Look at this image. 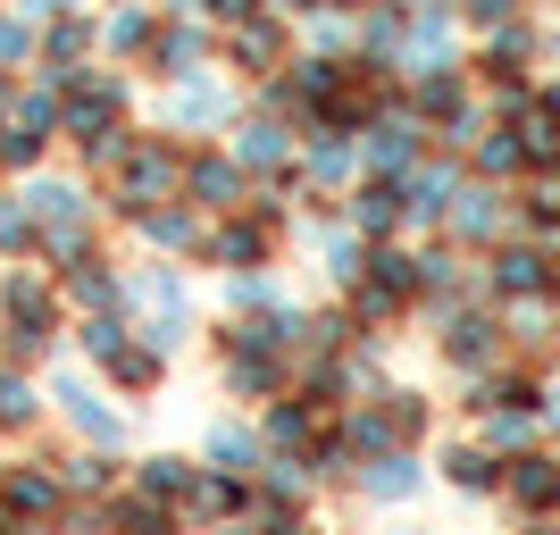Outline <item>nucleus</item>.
<instances>
[{
  "label": "nucleus",
  "mask_w": 560,
  "mask_h": 535,
  "mask_svg": "<svg viewBox=\"0 0 560 535\" xmlns=\"http://www.w3.org/2000/svg\"><path fill=\"white\" fill-rule=\"evenodd\" d=\"M210 18H226V25H243V18H252V0H210Z\"/></svg>",
  "instance_id": "38"
},
{
  "label": "nucleus",
  "mask_w": 560,
  "mask_h": 535,
  "mask_svg": "<svg viewBox=\"0 0 560 535\" xmlns=\"http://www.w3.org/2000/svg\"><path fill=\"white\" fill-rule=\"evenodd\" d=\"M9 511L50 519V511H59V486H50V477H34V468H18V477H9Z\"/></svg>",
  "instance_id": "14"
},
{
  "label": "nucleus",
  "mask_w": 560,
  "mask_h": 535,
  "mask_svg": "<svg viewBox=\"0 0 560 535\" xmlns=\"http://www.w3.org/2000/svg\"><path fill=\"white\" fill-rule=\"evenodd\" d=\"M109 43H117V50H142V43H151V18H142V9H135V18H117Z\"/></svg>",
  "instance_id": "33"
},
{
  "label": "nucleus",
  "mask_w": 560,
  "mask_h": 535,
  "mask_svg": "<svg viewBox=\"0 0 560 535\" xmlns=\"http://www.w3.org/2000/svg\"><path fill=\"white\" fill-rule=\"evenodd\" d=\"M68 293H75V302H84V310H93V302H117V277H109V268H101V259H93L84 277H68Z\"/></svg>",
  "instance_id": "26"
},
{
  "label": "nucleus",
  "mask_w": 560,
  "mask_h": 535,
  "mask_svg": "<svg viewBox=\"0 0 560 535\" xmlns=\"http://www.w3.org/2000/svg\"><path fill=\"white\" fill-rule=\"evenodd\" d=\"M192 511H210V519L243 511V486H192Z\"/></svg>",
  "instance_id": "29"
},
{
  "label": "nucleus",
  "mask_w": 560,
  "mask_h": 535,
  "mask_svg": "<svg viewBox=\"0 0 560 535\" xmlns=\"http://www.w3.org/2000/svg\"><path fill=\"white\" fill-rule=\"evenodd\" d=\"M502 477H511V461H493V452H452V486L460 493H502Z\"/></svg>",
  "instance_id": "11"
},
{
  "label": "nucleus",
  "mask_w": 560,
  "mask_h": 535,
  "mask_svg": "<svg viewBox=\"0 0 560 535\" xmlns=\"http://www.w3.org/2000/svg\"><path fill=\"white\" fill-rule=\"evenodd\" d=\"M310 167H318V176H343V167H351L343 135H318V151H310Z\"/></svg>",
  "instance_id": "31"
},
{
  "label": "nucleus",
  "mask_w": 560,
  "mask_h": 535,
  "mask_svg": "<svg viewBox=\"0 0 560 535\" xmlns=\"http://www.w3.org/2000/svg\"><path fill=\"white\" fill-rule=\"evenodd\" d=\"M176 176H185V167H176V151L142 142L135 167H126V210H142V201H167V193H176Z\"/></svg>",
  "instance_id": "3"
},
{
  "label": "nucleus",
  "mask_w": 560,
  "mask_h": 535,
  "mask_svg": "<svg viewBox=\"0 0 560 535\" xmlns=\"http://www.w3.org/2000/svg\"><path fill=\"white\" fill-rule=\"evenodd\" d=\"M234 59L268 68V59H277V25H243V34H234Z\"/></svg>",
  "instance_id": "27"
},
{
  "label": "nucleus",
  "mask_w": 560,
  "mask_h": 535,
  "mask_svg": "<svg viewBox=\"0 0 560 535\" xmlns=\"http://www.w3.org/2000/svg\"><path fill=\"white\" fill-rule=\"evenodd\" d=\"M0 101H9V84H0Z\"/></svg>",
  "instance_id": "40"
},
{
  "label": "nucleus",
  "mask_w": 560,
  "mask_h": 535,
  "mask_svg": "<svg viewBox=\"0 0 560 535\" xmlns=\"http://www.w3.org/2000/svg\"><path fill=\"white\" fill-rule=\"evenodd\" d=\"M410 486H419V461H410V452H385V461L360 477V493H369V502H401Z\"/></svg>",
  "instance_id": "10"
},
{
  "label": "nucleus",
  "mask_w": 560,
  "mask_h": 535,
  "mask_svg": "<svg viewBox=\"0 0 560 535\" xmlns=\"http://www.w3.org/2000/svg\"><path fill=\"white\" fill-rule=\"evenodd\" d=\"M25 50H34V43H25V25H0V59H25Z\"/></svg>",
  "instance_id": "37"
},
{
  "label": "nucleus",
  "mask_w": 560,
  "mask_h": 535,
  "mask_svg": "<svg viewBox=\"0 0 560 535\" xmlns=\"http://www.w3.org/2000/svg\"><path fill=\"white\" fill-rule=\"evenodd\" d=\"M259 252H268V234H259V226H226V234H218V259H226V268H259Z\"/></svg>",
  "instance_id": "20"
},
{
  "label": "nucleus",
  "mask_w": 560,
  "mask_h": 535,
  "mask_svg": "<svg viewBox=\"0 0 560 535\" xmlns=\"http://www.w3.org/2000/svg\"><path fill=\"white\" fill-rule=\"evenodd\" d=\"M401 210H410V201H401L394 185H360V193H351V218H360V234H394Z\"/></svg>",
  "instance_id": "8"
},
{
  "label": "nucleus",
  "mask_w": 560,
  "mask_h": 535,
  "mask_svg": "<svg viewBox=\"0 0 560 535\" xmlns=\"http://www.w3.org/2000/svg\"><path fill=\"white\" fill-rule=\"evenodd\" d=\"M34 419V385L25 376H0V427H25Z\"/></svg>",
  "instance_id": "24"
},
{
  "label": "nucleus",
  "mask_w": 560,
  "mask_h": 535,
  "mask_svg": "<svg viewBox=\"0 0 560 535\" xmlns=\"http://www.w3.org/2000/svg\"><path fill=\"white\" fill-rule=\"evenodd\" d=\"M468 18H486V25H511V18H518V0H468Z\"/></svg>",
  "instance_id": "35"
},
{
  "label": "nucleus",
  "mask_w": 560,
  "mask_h": 535,
  "mask_svg": "<svg viewBox=\"0 0 560 535\" xmlns=\"http://www.w3.org/2000/svg\"><path fill=\"white\" fill-rule=\"evenodd\" d=\"M59 402H68V419L84 427L93 443H117V410H101V402H93V385H75V376H68V385H59Z\"/></svg>",
  "instance_id": "12"
},
{
  "label": "nucleus",
  "mask_w": 560,
  "mask_h": 535,
  "mask_svg": "<svg viewBox=\"0 0 560 535\" xmlns=\"http://www.w3.org/2000/svg\"><path fill=\"white\" fill-rule=\"evenodd\" d=\"M117 535H167V511H151V502H135V511L117 519Z\"/></svg>",
  "instance_id": "32"
},
{
  "label": "nucleus",
  "mask_w": 560,
  "mask_h": 535,
  "mask_svg": "<svg viewBox=\"0 0 560 535\" xmlns=\"http://www.w3.org/2000/svg\"><path fill=\"white\" fill-rule=\"evenodd\" d=\"M284 151H293V142H284L277 126H243V167H284Z\"/></svg>",
  "instance_id": "19"
},
{
  "label": "nucleus",
  "mask_w": 560,
  "mask_h": 535,
  "mask_svg": "<svg viewBox=\"0 0 560 535\" xmlns=\"http://www.w3.org/2000/svg\"><path fill=\"white\" fill-rule=\"evenodd\" d=\"M226 535H243V527H226Z\"/></svg>",
  "instance_id": "42"
},
{
  "label": "nucleus",
  "mask_w": 560,
  "mask_h": 535,
  "mask_svg": "<svg viewBox=\"0 0 560 535\" xmlns=\"http://www.w3.org/2000/svg\"><path fill=\"white\" fill-rule=\"evenodd\" d=\"M452 226H460L468 243H493V234L511 226V201H502V193H460V201H452Z\"/></svg>",
  "instance_id": "6"
},
{
  "label": "nucleus",
  "mask_w": 560,
  "mask_h": 535,
  "mask_svg": "<svg viewBox=\"0 0 560 535\" xmlns=\"http://www.w3.org/2000/svg\"><path fill=\"white\" fill-rule=\"evenodd\" d=\"M527 419H536V410H486V443L493 452H518V443H527Z\"/></svg>",
  "instance_id": "22"
},
{
  "label": "nucleus",
  "mask_w": 560,
  "mask_h": 535,
  "mask_svg": "<svg viewBox=\"0 0 560 535\" xmlns=\"http://www.w3.org/2000/svg\"><path fill=\"white\" fill-rule=\"evenodd\" d=\"M25 210L43 218V226H59V234L75 243V226H84V193H75V185H34V201H25Z\"/></svg>",
  "instance_id": "9"
},
{
  "label": "nucleus",
  "mask_w": 560,
  "mask_h": 535,
  "mask_svg": "<svg viewBox=\"0 0 560 535\" xmlns=\"http://www.w3.org/2000/svg\"><path fill=\"white\" fill-rule=\"evenodd\" d=\"M142 234H151V243H167V252H185V243H192V218H185V210H142Z\"/></svg>",
  "instance_id": "21"
},
{
  "label": "nucleus",
  "mask_w": 560,
  "mask_h": 535,
  "mask_svg": "<svg viewBox=\"0 0 560 535\" xmlns=\"http://www.w3.org/2000/svg\"><path fill=\"white\" fill-rule=\"evenodd\" d=\"M477 167H486V176H518V167H536V160H527L518 126H502V135H486V142H477Z\"/></svg>",
  "instance_id": "13"
},
{
  "label": "nucleus",
  "mask_w": 560,
  "mask_h": 535,
  "mask_svg": "<svg viewBox=\"0 0 560 535\" xmlns=\"http://www.w3.org/2000/svg\"><path fill=\"white\" fill-rule=\"evenodd\" d=\"M444 351H452V369H493V360H502V326L493 318H460L444 335Z\"/></svg>",
  "instance_id": "5"
},
{
  "label": "nucleus",
  "mask_w": 560,
  "mask_h": 535,
  "mask_svg": "<svg viewBox=\"0 0 560 535\" xmlns=\"http://www.w3.org/2000/svg\"><path fill=\"white\" fill-rule=\"evenodd\" d=\"M493 293H502V302H536V293H552V259H544L536 243H502V252H493Z\"/></svg>",
  "instance_id": "1"
},
{
  "label": "nucleus",
  "mask_w": 560,
  "mask_h": 535,
  "mask_svg": "<svg viewBox=\"0 0 560 535\" xmlns=\"http://www.w3.org/2000/svg\"><path fill=\"white\" fill-rule=\"evenodd\" d=\"M369 142H376V167H410V151H419V126H410V117H385Z\"/></svg>",
  "instance_id": "15"
},
{
  "label": "nucleus",
  "mask_w": 560,
  "mask_h": 535,
  "mask_svg": "<svg viewBox=\"0 0 560 535\" xmlns=\"http://www.w3.org/2000/svg\"><path fill=\"white\" fill-rule=\"evenodd\" d=\"M401 201H410V218H452V201H460V176H452V167H410Z\"/></svg>",
  "instance_id": "4"
},
{
  "label": "nucleus",
  "mask_w": 560,
  "mask_h": 535,
  "mask_svg": "<svg viewBox=\"0 0 560 535\" xmlns=\"http://www.w3.org/2000/svg\"><path fill=\"white\" fill-rule=\"evenodd\" d=\"M142 493H151V502H176V493H192V468L185 461H142Z\"/></svg>",
  "instance_id": "17"
},
{
  "label": "nucleus",
  "mask_w": 560,
  "mask_h": 535,
  "mask_svg": "<svg viewBox=\"0 0 560 535\" xmlns=\"http://www.w3.org/2000/svg\"><path fill=\"white\" fill-rule=\"evenodd\" d=\"M185 185H192V201H201V210H226L234 193H243V167L210 151V160H192V176H185Z\"/></svg>",
  "instance_id": "7"
},
{
  "label": "nucleus",
  "mask_w": 560,
  "mask_h": 535,
  "mask_svg": "<svg viewBox=\"0 0 560 535\" xmlns=\"http://www.w3.org/2000/svg\"><path fill=\"white\" fill-rule=\"evenodd\" d=\"M84 351H93V360H117V351H126V326L93 318V326H84Z\"/></svg>",
  "instance_id": "30"
},
{
  "label": "nucleus",
  "mask_w": 560,
  "mask_h": 535,
  "mask_svg": "<svg viewBox=\"0 0 560 535\" xmlns=\"http://www.w3.org/2000/svg\"><path fill=\"white\" fill-rule=\"evenodd\" d=\"M84 43H93V25H84V18H68V25H59V34H50V50H43V59H50L43 75H68L75 59H84Z\"/></svg>",
  "instance_id": "16"
},
{
  "label": "nucleus",
  "mask_w": 560,
  "mask_h": 535,
  "mask_svg": "<svg viewBox=\"0 0 560 535\" xmlns=\"http://www.w3.org/2000/svg\"><path fill=\"white\" fill-rule=\"evenodd\" d=\"M68 486H93V493H101V486H109V461H75V468H68Z\"/></svg>",
  "instance_id": "36"
},
{
  "label": "nucleus",
  "mask_w": 560,
  "mask_h": 535,
  "mask_svg": "<svg viewBox=\"0 0 560 535\" xmlns=\"http://www.w3.org/2000/svg\"><path fill=\"white\" fill-rule=\"evenodd\" d=\"M343 9H360V0H343Z\"/></svg>",
  "instance_id": "41"
},
{
  "label": "nucleus",
  "mask_w": 560,
  "mask_h": 535,
  "mask_svg": "<svg viewBox=\"0 0 560 535\" xmlns=\"http://www.w3.org/2000/svg\"><path fill=\"white\" fill-rule=\"evenodd\" d=\"M210 461H259V443L243 435V427H226V419H218V427H210Z\"/></svg>",
  "instance_id": "25"
},
{
  "label": "nucleus",
  "mask_w": 560,
  "mask_h": 535,
  "mask_svg": "<svg viewBox=\"0 0 560 535\" xmlns=\"http://www.w3.org/2000/svg\"><path fill=\"white\" fill-rule=\"evenodd\" d=\"M502 493H511L527 519H544V511H560V461H544V452H518L511 461V477H502Z\"/></svg>",
  "instance_id": "2"
},
{
  "label": "nucleus",
  "mask_w": 560,
  "mask_h": 535,
  "mask_svg": "<svg viewBox=\"0 0 560 535\" xmlns=\"http://www.w3.org/2000/svg\"><path fill=\"white\" fill-rule=\"evenodd\" d=\"M310 435V410H277V419H268V443H302Z\"/></svg>",
  "instance_id": "34"
},
{
  "label": "nucleus",
  "mask_w": 560,
  "mask_h": 535,
  "mask_svg": "<svg viewBox=\"0 0 560 535\" xmlns=\"http://www.w3.org/2000/svg\"><path fill=\"white\" fill-rule=\"evenodd\" d=\"M284 9H327V0H284Z\"/></svg>",
  "instance_id": "39"
},
{
  "label": "nucleus",
  "mask_w": 560,
  "mask_h": 535,
  "mask_svg": "<svg viewBox=\"0 0 560 535\" xmlns=\"http://www.w3.org/2000/svg\"><path fill=\"white\" fill-rule=\"evenodd\" d=\"M34 226H43L34 210H18V201H0V243H9V252H25V243H34Z\"/></svg>",
  "instance_id": "28"
},
{
  "label": "nucleus",
  "mask_w": 560,
  "mask_h": 535,
  "mask_svg": "<svg viewBox=\"0 0 560 535\" xmlns=\"http://www.w3.org/2000/svg\"><path fill=\"white\" fill-rule=\"evenodd\" d=\"M109 369H117V385H126V394H151V385H160V344H151V351H117Z\"/></svg>",
  "instance_id": "18"
},
{
  "label": "nucleus",
  "mask_w": 560,
  "mask_h": 535,
  "mask_svg": "<svg viewBox=\"0 0 560 535\" xmlns=\"http://www.w3.org/2000/svg\"><path fill=\"white\" fill-rule=\"evenodd\" d=\"M218 109H226L218 84H185V93H176V117H185V126H201V117H218Z\"/></svg>",
  "instance_id": "23"
}]
</instances>
